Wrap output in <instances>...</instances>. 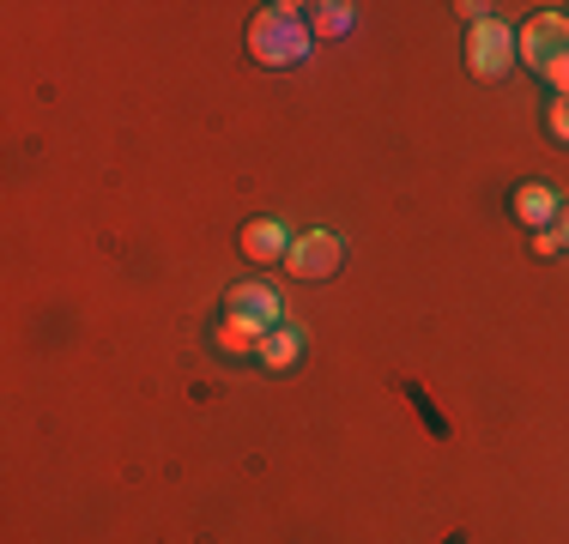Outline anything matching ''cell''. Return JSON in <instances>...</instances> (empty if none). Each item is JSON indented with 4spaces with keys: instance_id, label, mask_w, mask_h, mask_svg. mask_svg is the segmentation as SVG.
I'll list each match as a JSON object with an SVG mask.
<instances>
[{
    "instance_id": "4",
    "label": "cell",
    "mask_w": 569,
    "mask_h": 544,
    "mask_svg": "<svg viewBox=\"0 0 569 544\" xmlns=\"http://www.w3.org/2000/svg\"><path fill=\"white\" fill-rule=\"evenodd\" d=\"M224 321H242V326H254V333H273V326H284V309H279V296L267 291V284H237L230 291V303H224Z\"/></svg>"
},
{
    "instance_id": "6",
    "label": "cell",
    "mask_w": 569,
    "mask_h": 544,
    "mask_svg": "<svg viewBox=\"0 0 569 544\" xmlns=\"http://www.w3.org/2000/svg\"><path fill=\"white\" fill-rule=\"evenodd\" d=\"M291 230L279 224V218H254L249 230H242V254H249L254 266H273V261H284V254H291Z\"/></svg>"
},
{
    "instance_id": "1",
    "label": "cell",
    "mask_w": 569,
    "mask_h": 544,
    "mask_svg": "<svg viewBox=\"0 0 569 544\" xmlns=\"http://www.w3.org/2000/svg\"><path fill=\"white\" fill-rule=\"evenodd\" d=\"M249 54L261 67H297L309 54V24L297 19V7H267L249 24Z\"/></svg>"
},
{
    "instance_id": "3",
    "label": "cell",
    "mask_w": 569,
    "mask_h": 544,
    "mask_svg": "<svg viewBox=\"0 0 569 544\" xmlns=\"http://www.w3.org/2000/svg\"><path fill=\"white\" fill-rule=\"evenodd\" d=\"M515 54H521L533 73H546V67H558L569 54V19L563 12H539L533 24H527L521 37H515Z\"/></svg>"
},
{
    "instance_id": "8",
    "label": "cell",
    "mask_w": 569,
    "mask_h": 544,
    "mask_svg": "<svg viewBox=\"0 0 569 544\" xmlns=\"http://www.w3.org/2000/svg\"><path fill=\"white\" fill-rule=\"evenodd\" d=\"M254 357H261L273 375H279V370H291V363L303 357V333H297V326H273V333L261 339V351H254Z\"/></svg>"
},
{
    "instance_id": "9",
    "label": "cell",
    "mask_w": 569,
    "mask_h": 544,
    "mask_svg": "<svg viewBox=\"0 0 569 544\" xmlns=\"http://www.w3.org/2000/svg\"><path fill=\"white\" fill-rule=\"evenodd\" d=\"M219 351H230V357H242V351H261V333L242 321H219Z\"/></svg>"
},
{
    "instance_id": "12",
    "label": "cell",
    "mask_w": 569,
    "mask_h": 544,
    "mask_svg": "<svg viewBox=\"0 0 569 544\" xmlns=\"http://www.w3.org/2000/svg\"><path fill=\"white\" fill-rule=\"evenodd\" d=\"M546 79H551V91H558V98H563V91H569V54H563L558 67H546Z\"/></svg>"
},
{
    "instance_id": "13",
    "label": "cell",
    "mask_w": 569,
    "mask_h": 544,
    "mask_svg": "<svg viewBox=\"0 0 569 544\" xmlns=\"http://www.w3.org/2000/svg\"><path fill=\"white\" fill-rule=\"evenodd\" d=\"M558 242H563V249H569V206L558 212Z\"/></svg>"
},
{
    "instance_id": "11",
    "label": "cell",
    "mask_w": 569,
    "mask_h": 544,
    "mask_svg": "<svg viewBox=\"0 0 569 544\" xmlns=\"http://www.w3.org/2000/svg\"><path fill=\"white\" fill-rule=\"evenodd\" d=\"M546 128H551V140H569V91H563V98H551Z\"/></svg>"
},
{
    "instance_id": "7",
    "label": "cell",
    "mask_w": 569,
    "mask_h": 544,
    "mask_svg": "<svg viewBox=\"0 0 569 544\" xmlns=\"http://www.w3.org/2000/svg\"><path fill=\"white\" fill-rule=\"evenodd\" d=\"M509 206H515V218H521L527 230H546L551 218L563 212V206H558V194H551V188H539V182L515 188V200H509Z\"/></svg>"
},
{
    "instance_id": "2",
    "label": "cell",
    "mask_w": 569,
    "mask_h": 544,
    "mask_svg": "<svg viewBox=\"0 0 569 544\" xmlns=\"http://www.w3.org/2000/svg\"><path fill=\"white\" fill-rule=\"evenodd\" d=\"M467 67L479 79H503L515 67V31L503 19H472L467 24Z\"/></svg>"
},
{
    "instance_id": "5",
    "label": "cell",
    "mask_w": 569,
    "mask_h": 544,
    "mask_svg": "<svg viewBox=\"0 0 569 544\" xmlns=\"http://www.w3.org/2000/svg\"><path fill=\"white\" fill-rule=\"evenodd\" d=\"M340 236H328V230H309V236L291 242V254H284V266L297 272V279H328L333 266H340Z\"/></svg>"
},
{
    "instance_id": "10",
    "label": "cell",
    "mask_w": 569,
    "mask_h": 544,
    "mask_svg": "<svg viewBox=\"0 0 569 544\" xmlns=\"http://www.w3.org/2000/svg\"><path fill=\"white\" fill-rule=\"evenodd\" d=\"M351 24V7H340V0H333V7H316V37H340Z\"/></svg>"
}]
</instances>
